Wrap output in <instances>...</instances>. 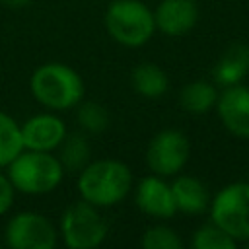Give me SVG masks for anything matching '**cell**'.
<instances>
[{
	"mask_svg": "<svg viewBox=\"0 0 249 249\" xmlns=\"http://www.w3.org/2000/svg\"><path fill=\"white\" fill-rule=\"evenodd\" d=\"M0 2L8 8H23V6H29L33 0H0Z\"/></svg>",
	"mask_w": 249,
	"mask_h": 249,
	"instance_id": "cell-23",
	"label": "cell"
},
{
	"mask_svg": "<svg viewBox=\"0 0 249 249\" xmlns=\"http://www.w3.org/2000/svg\"><path fill=\"white\" fill-rule=\"evenodd\" d=\"M171 193H173L177 212L198 216L208 210L210 193H208L206 185L193 175H179L171 183Z\"/></svg>",
	"mask_w": 249,
	"mask_h": 249,
	"instance_id": "cell-14",
	"label": "cell"
},
{
	"mask_svg": "<svg viewBox=\"0 0 249 249\" xmlns=\"http://www.w3.org/2000/svg\"><path fill=\"white\" fill-rule=\"evenodd\" d=\"M103 23L111 39L128 49L146 45L156 33L154 10L142 0H113L105 10Z\"/></svg>",
	"mask_w": 249,
	"mask_h": 249,
	"instance_id": "cell-4",
	"label": "cell"
},
{
	"mask_svg": "<svg viewBox=\"0 0 249 249\" xmlns=\"http://www.w3.org/2000/svg\"><path fill=\"white\" fill-rule=\"evenodd\" d=\"M58 241V230L41 212L23 210L14 214L4 226L2 243L10 249H53Z\"/></svg>",
	"mask_w": 249,
	"mask_h": 249,
	"instance_id": "cell-7",
	"label": "cell"
},
{
	"mask_svg": "<svg viewBox=\"0 0 249 249\" xmlns=\"http://www.w3.org/2000/svg\"><path fill=\"white\" fill-rule=\"evenodd\" d=\"M78 111H76V121L80 124V128L84 132H89V134H99L103 130H107L109 126V111L97 103V101H80L78 105Z\"/></svg>",
	"mask_w": 249,
	"mask_h": 249,
	"instance_id": "cell-20",
	"label": "cell"
},
{
	"mask_svg": "<svg viewBox=\"0 0 249 249\" xmlns=\"http://www.w3.org/2000/svg\"><path fill=\"white\" fill-rule=\"evenodd\" d=\"M6 169L14 191L31 196L54 191L64 179V165L53 152L23 148L6 165Z\"/></svg>",
	"mask_w": 249,
	"mask_h": 249,
	"instance_id": "cell-3",
	"label": "cell"
},
{
	"mask_svg": "<svg viewBox=\"0 0 249 249\" xmlns=\"http://www.w3.org/2000/svg\"><path fill=\"white\" fill-rule=\"evenodd\" d=\"M0 245H2V235H0Z\"/></svg>",
	"mask_w": 249,
	"mask_h": 249,
	"instance_id": "cell-24",
	"label": "cell"
},
{
	"mask_svg": "<svg viewBox=\"0 0 249 249\" xmlns=\"http://www.w3.org/2000/svg\"><path fill=\"white\" fill-rule=\"evenodd\" d=\"M107 231L109 228L99 208L82 198L68 204L60 216L58 233L70 249H95L105 241Z\"/></svg>",
	"mask_w": 249,
	"mask_h": 249,
	"instance_id": "cell-5",
	"label": "cell"
},
{
	"mask_svg": "<svg viewBox=\"0 0 249 249\" xmlns=\"http://www.w3.org/2000/svg\"><path fill=\"white\" fill-rule=\"evenodd\" d=\"M130 84H132L134 91L146 99H158L169 88L167 74L163 72V68H160L154 62L136 64L130 72Z\"/></svg>",
	"mask_w": 249,
	"mask_h": 249,
	"instance_id": "cell-15",
	"label": "cell"
},
{
	"mask_svg": "<svg viewBox=\"0 0 249 249\" xmlns=\"http://www.w3.org/2000/svg\"><path fill=\"white\" fill-rule=\"evenodd\" d=\"M33 99L47 111H68L76 107L86 93L82 76L64 62H45L37 66L29 78Z\"/></svg>",
	"mask_w": 249,
	"mask_h": 249,
	"instance_id": "cell-2",
	"label": "cell"
},
{
	"mask_svg": "<svg viewBox=\"0 0 249 249\" xmlns=\"http://www.w3.org/2000/svg\"><path fill=\"white\" fill-rule=\"evenodd\" d=\"M58 160L64 165V171H80L91 156V148L89 142L86 140L84 134L74 132V134H66V138L62 140V144L58 146Z\"/></svg>",
	"mask_w": 249,
	"mask_h": 249,
	"instance_id": "cell-18",
	"label": "cell"
},
{
	"mask_svg": "<svg viewBox=\"0 0 249 249\" xmlns=\"http://www.w3.org/2000/svg\"><path fill=\"white\" fill-rule=\"evenodd\" d=\"M21 150L23 140L19 123L12 115L0 111V169H4Z\"/></svg>",
	"mask_w": 249,
	"mask_h": 249,
	"instance_id": "cell-17",
	"label": "cell"
},
{
	"mask_svg": "<svg viewBox=\"0 0 249 249\" xmlns=\"http://www.w3.org/2000/svg\"><path fill=\"white\" fill-rule=\"evenodd\" d=\"M76 189L82 200L109 208L123 202L132 191V171L124 161L113 158L88 161L78 171Z\"/></svg>",
	"mask_w": 249,
	"mask_h": 249,
	"instance_id": "cell-1",
	"label": "cell"
},
{
	"mask_svg": "<svg viewBox=\"0 0 249 249\" xmlns=\"http://www.w3.org/2000/svg\"><path fill=\"white\" fill-rule=\"evenodd\" d=\"M218 99V89L214 84L206 80H195L183 86L179 93L181 107L191 115H206L210 109H214Z\"/></svg>",
	"mask_w": 249,
	"mask_h": 249,
	"instance_id": "cell-16",
	"label": "cell"
},
{
	"mask_svg": "<svg viewBox=\"0 0 249 249\" xmlns=\"http://www.w3.org/2000/svg\"><path fill=\"white\" fill-rule=\"evenodd\" d=\"M134 202L138 210L156 220H167L175 216V200L171 193V185L165 183V177L156 173L146 175L134 187Z\"/></svg>",
	"mask_w": 249,
	"mask_h": 249,
	"instance_id": "cell-11",
	"label": "cell"
},
{
	"mask_svg": "<svg viewBox=\"0 0 249 249\" xmlns=\"http://www.w3.org/2000/svg\"><path fill=\"white\" fill-rule=\"evenodd\" d=\"M19 126L23 148L39 152H54L68 134L64 121L54 111L37 113Z\"/></svg>",
	"mask_w": 249,
	"mask_h": 249,
	"instance_id": "cell-10",
	"label": "cell"
},
{
	"mask_svg": "<svg viewBox=\"0 0 249 249\" xmlns=\"http://www.w3.org/2000/svg\"><path fill=\"white\" fill-rule=\"evenodd\" d=\"M191 247L193 249H235L237 241L214 222H206L193 231Z\"/></svg>",
	"mask_w": 249,
	"mask_h": 249,
	"instance_id": "cell-19",
	"label": "cell"
},
{
	"mask_svg": "<svg viewBox=\"0 0 249 249\" xmlns=\"http://www.w3.org/2000/svg\"><path fill=\"white\" fill-rule=\"evenodd\" d=\"M214 109L230 134L241 140H249V86L241 82L224 88L218 91Z\"/></svg>",
	"mask_w": 249,
	"mask_h": 249,
	"instance_id": "cell-9",
	"label": "cell"
},
{
	"mask_svg": "<svg viewBox=\"0 0 249 249\" xmlns=\"http://www.w3.org/2000/svg\"><path fill=\"white\" fill-rule=\"evenodd\" d=\"M156 31L167 37L187 35L198 21V6L195 0H161L154 10Z\"/></svg>",
	"mask_w": 249,
	"mask_h": 249,
	"instance_id": "cell-12",
	"label": "cell"
},
{
	"mask_svg": "<svg viewBox=\"0 0 249 249\" xmlns=\"http://www.w3.org/2000/svg\"><path fill=\"white\" fill-rule=\"evenodd\" d=\"M14 195H16V191H14V187H12L10 179H8V175L0 171V216H4V214L12 208Z\"/></svg>",
	"mask_w": 249,
	"mask_h": 249,
	"instance_id": "cell-22",
	"label": "cell"
},
{
	"mask_svg": "<svg viewBox=\"0 0 249 249\" xmlns=\"http://www.w3.org/2000/svg\"><path fill=\"white\" fill-rule=\"evenodd\" d=\"M247 74H249V47L245 43L230 45L212 68L214 84L222 88L241 84Z\"/></svg>",
	"mask_w": 249,
	"mask_h": 249,
	"instance_id": "cell-13",
	"label": "cell"
},
{
	"mask_svg": "<svg viewBox=\"0 0 249 249\" xmlns=\"http://www.w3.org/2000/svg\"><path fill=\"white\" fill-rule=\"evenodd\" d=\"M140 247L142 249H181L183 241L173 228L165 224H156L142 231Z\"/></svg>",
	"mask_w": 249,
	"mask_h": 249,
	"instance_id": "cell-21",
	"label": "cell"
},
{
	"mask_svg": "<svg viewBox=\"0 0 249 249\" xmlns=\"http://www.w3.org/2000/svg\"><path fill=\"white\" fill-rule=\"evenodd\" d=\"M210 222L220 226L237 243L249 241V183L235 181L222 187L208 204Z\"/></svg>",
	"mask_w": 249,
	"mask_h": 249,
	"instance_id": "cell-6",
	"label": "cell"
},
{
	"mask_svg": "<svg viewBox=\"0 0 249 249\" xmlns=\"http://www.w3.org/2000/svg\"><path fill=\"white\" fill-rule=\"evenodd\" d=\"M189 154V138L177 128H163L150 140L146 163L152 173L160 177H173L187 165Z\"/></svg>",
	"mask_w": 249,
	"mask_h": 249,
	"instance_id": "cell-8",
	"label": "cell"
}]
</instances>
